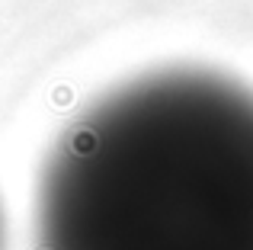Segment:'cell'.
<instances>
[{
  "label": "cell",
  "mask_w": 253,
  "mask_h": 250,
  "mask_svg": "<svg viewBox=\"0 0 253 250\" xmlns=\"http://www.w3.org/2000/svg\"><path fill=\"white\" fill-rule=\"evenodd\" d=\"M32 250H253V90L164 68L103 93L45 161Z\"/></svg>",
  "instance_id": "1"
},
{
  "label": "cell",
  "mask_w": 253,
  "mask_h": 250,
  "mask_svg": "<svg viewBox=\"0 0 253 250\" xmlns=\"http://www.w3.org/2000/svg\"><path fill=\"white\" fill-rule=\"evenodd\" d=\"M0 250H6V218H3V206H0Z\"/></svg>",
  "instance_id": "2"
}]
</instances>
